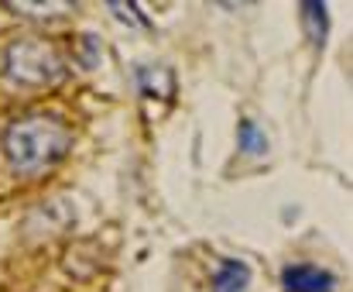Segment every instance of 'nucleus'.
Listing matches in <instances>:
<instances>
[{
    "instance_id": "1",
    "label": "nucleus",
    "mask_w": 353,
    "mask_h": 292,
    "mask_svg": "<svg viewBox=\"0 0 353 292\" xmlns=\"http://www.w3.org/2000/svg\"><path fill=\"white\" fill-rule=\"evenodd\" d=\"M69 145H72L69 128L45 114L21 117L3 131V158L21 175H38V172L52 168L69 151Z\"/></svg>"
},
{
    "instance_id": "2",
    "label": "nucleus",
    "mask_w": 353,
    "mask_h": 292,
    "mask_svg": "<svg viewBox=\"0 0 353 292\" xmlns=\"http://www.w3.org/2000/svg\"><path fill=\"white\" fill-rule=\"evenodd\" d=\"M3 72L17 86H52L65 76L62 55L41 38H21L7 48Z\"/></svg>"
},
{
    "instance_id": "3",
    "label": "nucleus",
    "mask_w": 353,
    "mask_h": 292,
    "mask_svg": "<svg viewBox=\"0 0 353 292\" xmlns=\"http://www.w3.org/2000/svg\"><path fill=\"white\" fill-rule=\"evenodd\" d=\"M281 286H285V292H333L336 275L319 269V265H285Z\"/></svg>"
},
{
    "instance_id": "4",
    "label": "nucleus",
    "mask_w": 353,
    "mask_h": 292,
    "mask_svg": "<svg viewBox=\"0 0 353 292\" xmlns=\"http://www.w3.org/2000/svg\"><path fill=\"white\" fill-rule=\"evenodd\" d=\"M250 289V269L240 258H227L216 275H213V292H247Z\"/></svg>"
},
{
    "instance_id": "5",
    "label": "nucleus",
    "mask_w": 353,
    "mask_h": 292,
    "mask_svg": "<svg viewBox=\"0 0 353 292\" xmlns=\"http://www.w3.org/2000/svg\"><path fill=\"white\" fill-rule=\"evenodd\" d=\"M240 151L243 155H264L268 151V138L254 121H240Z\"/></svg>"
},
{
    "instance_id": "6",
    "label": "nucleus",
    "mask_w": 353,
    "mask_h": 292,
    "mask_svg": "<svg viewBox=\"0 0 353 292\" xmlns=\"http://www.w3.org/2000/svg\"><path fill=\"white\" fill-rule=\"evenodd\" d=\"M302 14H305V21H309V35H312V41H326V7L323 3H305L302 7Z\"/></svg>"
}]
</instances>
